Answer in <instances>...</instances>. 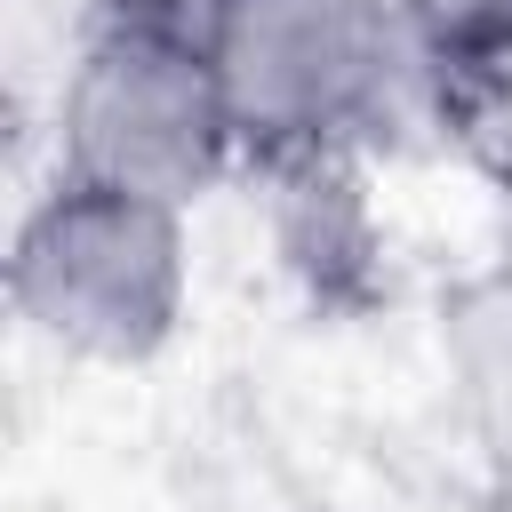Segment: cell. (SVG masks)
<instances>
[{
	"label": "cell",
	"instance_id": "obj_1",
	"mask_svg": "<svg viewBox=\"0 0 512 512\" xmlns=\"http://www.w3.org/2000/svg\"><path fill=\"white\" fill-rule=\"evenodd\" d=\"M200 40L240 136V168L344 176L440 120L392 0H200Z\"/></svg>",
	"mask_w": 512,
	"mask_h": 512
},
{
	"label": "cell",
	"instance_id": "obj_2",
	"mask_svg": "<svg viewBox=\"0 0 512 512\" xmlns=\"http://www.w3.org/2000/svg\"><path fill=\"white\" fill-rule=\"evenodd\" d=\"M192 208L56 168L8 232V312L72 368H152L192 320Z\"/></svg>",
	"mask_w": 512,
	"mask_h": 512
},
{
	"label": "cell",
	"instance_id": "obj_3",
	"mask_svg": "<svg viewBox=\"0 0 512 512\" xmlns=\"http://www.w3.org/2000/svg\"><path fill=\"white\" fill-rule=\"evenodd\" d=\"M48 128L56 168L200 208L240 168V136L200 40V0H88Z\"/></svg>",
	"mask_w": 512,
	"mask_h": 512
},
{
	"label": "cell",
	"instance_id": "obj_4",
	"mask_svg": "<svg viewBox=\"0 0 512 512\" xmlns=\"http://www.w3.org/2000/svg\"><path fill=\"white\" fill-rule=\"evenodd\" d=\"M440 376L472 448L512 480V272H480L440 304Z\"/></svg>",
	"mask_w": 512,
	"mask_h": 512
},
{
	"label": "cell",
	"instance_id": "obj_5",
	"mask_svg": "<svg viewBox=\"0 0 512 512\" xmlns=\"http://www.w3.org/2000/svg\"><path fill=\"white\" fill-rule=\"evenodd\" d=\"M440 112L512 80V0H392Z\"/></svg>",
	"mask_w": 512,
	"mask_h": 512
}]
</instances>
